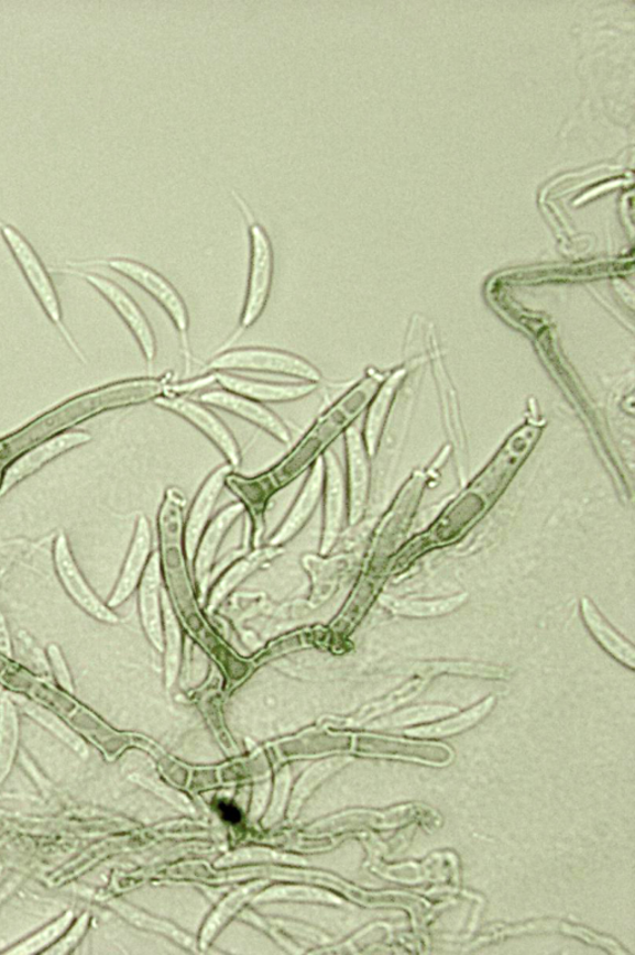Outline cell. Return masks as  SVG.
<instances>
[{"label": "cell", "mask_w": 635, "mask_h": 955, "mask_svg": "<svg viewBox=\"0 0 635 955\" xmlns=\"http://www.w3.org/2000/svg\"><path fill=\"white\" fill-rule=\"evenodd\" d=\"M156 407L164 409L175 416L183 418L194 428L208 438V440L218 448L221 454L227 460L233 470H237L242 462V452L240 444L221 418L212 411V409L198 402L197 398L177 394H164L154 399Z\"/></svg>", "instance_id": "obj_7"}, {"label": "cell", "mask_w": 635, "mask_h": 955, "mask_svg": "<svg viewBox=\"0 0 635 955\" xmlns=\"http://www.w3.org/2000/svg\"><path fill=\"white\" fill-rule=\"evenodd\" d=\"M54 561L58 579H61L68 596L74 600L78 607H81L95 619L107 623V625H117L120 622L117 614L96 596L89 583L86 582L64 534L58 535L55 541Z\"/></svg>", "instance_id": "obj_9"}, {"label": "cell", "mask_w": 635, "mask_h": 955, "mask_svg": "<svg viewBox=\"0 0 635 955\" xmlns=\"http://www.w3.org/2000/svg\"><path fill=\"white\" fill-rule=\"evenodd\" d=\"M218 806H219V811H220L222 817L225 819V821H228V822L233 823V824H237L241 821V819H242L241 812L239 811V809L237 806H234V804L227 803V802H220Z\"/></svg>", "instance_id": "obj_33"}, {"label": "cell", "mask_w": 635, "mask_h": 955, "mask_svg": "<svg viewBox=\"0 0 635 955\" xmlns=\"http://www.w3.org/2000/svg\"><path fill=\"white\" fill-rule=\"evenodd\" d=\"M581 617L591 636L609 655L618 660L622 666L634 669L635 649L632 643L615 630L611 623L594 606V603L583 597L580 603Z\"/></svg>", "instance_id": "obj_20"}, {"label": "cell", "mask_w": 635, "mask_h": 955, "mask_svg": "<svg viewBox=\"0 0 635 955\" xmlns=\"http://www.w3.org/2000/svg\"><path fill=\"white\" fill-rule=\"evenodd\" d=\"M140 616L151 645L163 652L162 568L158 552L152 555L140 583Z\"/></svg>", "instance_id": "obj_18"}, {"label": "cell", "mask_w": 635, "mask_h": 955, "mask_svg": "<svg viewBox=\"0 0 635 955\" xmlns=\"http://www.w3.org/2000/svg\"><path fill=\"white\" fill-rule=\"evenodd\" d=\"M456 707L445 706V705H426L418 706L404 710L403 713H399L388 720V724L395 726H406L414 725L419 723H426V721H433L439 717L452 715L457 713Z\"/></svg>", "instance_id": "obj_29"}, {"label": "cell", "mask_w": 635, "mask_h": 955, "mask_svg": "<svg viewBox=\"0 0 635 955\" xmlns=\"http://www.w3.org/2000/svg\"><path fill=\"white\" fill-rule=\"evenodd\" d=\"M219 372L281 375L318 385L325 382L320 370L306 358L287 352V350L269 347L220 350L217 356H214L205 365L204 374Z\"/></svg>", "instance_id": "obj_4"}, {"label": "cell", "mask_w": 635, "mask_h": 955, "mask_svg": "<svg viewBox=\"0 0 635 955\" xmlns=\"http://www.w3.org/2000/svg\"><path fill=\"white\" fill-rule=\"evenodd\" d=\"M0 235H2L8 249L11 250L19 268H21L46 317L58 330L66 344L72 348L75 355L85 364L86 359L80 345L76 343L70 330L65 326L61 298H58L51 272L44 265L41 256L37 255L32 243L21 231L2 219H0Z\"/></svg>", "instance_id": "obj_5"}, {"label": "cell", "mask_w": 635, "mask_h": 955, "mask_svg": "<svg viewBox=\"0 0 635 955\" xmlns=\"http://www.w3.org/2000/svg\"><path fill=\"white\" fill-rule=\"evenodd\" d=\"M281 549L275 546H269L265 549H259L252 552L245 559L239 560L237 563L222 574L215 588L210 592L208 610H217L220 604L229 596V594L255 572L262 563L275 559L281 555Z\"/></svg>", "instance_id": "obj_22"}, {"label": "cell", "mask_w": 635, "mask_h": 955, "mask_svg": "<svg viewBox=\"0 0 635 955\" xmlns=\"http://www.w3.org/2000/svg\"><path fill=\"white\" fill-rule=\"evenodd\" d=\"M46 655L48 665L53 668L58 685L66 690L67 693H74L73 678L70 670L67 668V662L61 647L56 645L48 646Z\"/></svg>", "instance_id": "obj_30"}, {"label": "cell", "mask_w": 635, "mask_h": 955, "mask_svg": "<svg viewBox=\"0 0 635 955\" xmlns=\"http://www.w3.org/2000/svg\"><path fill=\"white\" fill-rule=\"evenodd\" d=\"M14 703L21 706L24 710V713L37 721L39 724L43 725L45 728L51 731L56 737L61 738L63 743L67 746H70L75 753L80 755L81 757H86L89 754V749H87L84 740L78 737L70 727L58 718L52 711L46 710L45 707L33 703V701L28 700L26 698L19 695H11Z\"/></svg>", "instance_id": "obj_26"}, {"label": "cell", "mask_w": 635, "mask_h": 955, "mask_svg": "<svg viewBox=\"0 0 635 955\" xmlns=\"http://www.w3.org/2000/svg\"><path fill=\"white\" fill-rule=\"evenodd\" d=\"M87 924H89V915L84 914L80 920L76 922L70 932L65 935V937L54 945L52 949H48L46 953L48 954H66L72 952L78 942L81 941L84 934L87 930Z\"/></svg>", "instance_id": "obj_31"}, {"label": "cell", "mask_w": 635, "mask_h": 955, "mask_svg": "<svg viewBox=\"0 0 635 955\" xmlns=\"http://www.w3.org/2000/svg\"><path fill=\"white\" fill-rule=\"evenodd\" d=\"M325 462V528L320 552L327 555L336 545L348 514V490L343 470L333 450L324 455Z\"/></svg>", "instance_id": "obj_13"}, {"label": "cell", "mask_w": 635, "mask_h": 955, "mask_svg": "<svg viewBox=\"0 0 635 955\" xmlns=\"http://www.w3.org/2000/svg\"><path fill=\"white\" fill-rule=\"evenodd\" d=\"M0 652H3L7 657H12L11 637H9L2 613H0Z\"/></svg>", "instance_id": "obj_34"}, {"label": "cell", "mask_w": 635, "mask_h": 955, "mask_svg": "<svg viewBox=\"0 0 635 955\" xmlns=\"http://www.w3.org/2000/svg\"><path fill=\"white\" fill-rule=\"evenodd\" d=\"M215 385L227 392L255 399L261 404L295 403L315 394L320 385L311 383H273L238 375L237 373H210Z\"/></svg>", "instance_id": "obj_12"}, {"label": "cell", "mask_w": 635, "mask_h": 955, "mask_svg": "<svg viewBox=\"0 0 635 955\" xmlns=\"http://www.w3.org/2000/svg\"><path fill=\"white\" fill-rule=\"evenodd\" d=\"M19 723L11 695L0 698V783L11 772L18 750Z\"/></svg>", "instance_id": "obj_24"}, {"label": "cell", "mask_w": 635, "mask_h": 955, "mask_svg": "<svg viewBox=\"0 0 635 955\" xmlns=\"http://www.w3.org/2000/svg\"><path fill=\"white\" fill-rule=\"evenodd\" d=\"M73 920L74 913L72 911L66 912L63 918L56 920L54 923L48 925V927L33 935L32 938H29L22 944L17 945L15 948L8 951V953L34 954L45 949L48 945L62 937L67 929L70 927Z\"/></svg>", "instance_id": "obj_28"}, {"label": "cell", "mask_w": 635, "mask_h": 955, "mask_svg": "<svg viewBox=\"0 0 635 955\" xmlns=\"http://www.w3.org/2000/svg\"><path fill=\"white\" fill-rule=\"evenodd\" d=\"M243 512H245V505L241 502L228 505L217 515V518L209 523L201 536L193 561L195 580L198 582L201 599H205V594L209 591L212 564L222 539Z\"/></svg>", "instance_id": "obj_16"}, {"label": "cell", "mask_w": 635, "mask_h": 955, "mask_svg": "<svg viewBox=\"0 0 635 955\" xmlns=\"http://www.w3.org/2000/svg\"><path fill=\"white\" fill-rule=\"evenodd\" d=\"M230 464H222L212 471L207 480L201 484L200 490L195 496L191 509L188 516L187 528H185V553L187 559L193 564L195 552H197L201 536L211 522V515L217 505L219 496L227 485L228 476L233 472Z\"/></svg>", "instance_id": "obj_14"}, {"label": "cell", "mask_w": 635, "mask_h": 955, "mask_svg": "<svg viewBox=\"0 0 635 955\" xmlns=\"http://www.w3.org/2000/svg\"><path fill=\"white\" fill-rule=\"evenodd\" d=\"M66 266L73 268L109 267L149 294L167 314L175 330H177L184 360V375L187 377L191 375L194 356L190 345L189 309L178 289L162 273L140 261L124 257L67 262Z\"/></svg>", "instance_id": "obj_3"}, {"label": "cell", "mask_w": 635, "mask_h": 955, "mask_svg": "<svg viewBox=\"0 0 635 955\" xmlns=\"http://www.w3.org/2000/svg\"><path fill=\"white\" fill-rule=\"evenodd\" d=\"M344 435L347 452L348 518L355 525L363 518L370 492V455L363 438V428L350 425Z\"/></svg>", "instance_id": "obj_10"}, {"label": "cell", "mask_w": 635, "mask_h": 955, "mask_svg": "<svg viewBox=\"0 0 635 955\" xmlns=\"http://www.w3.org/2000/svg\"><path fill=\"white\" fill-rule=\"evenodd\" d=\"M53 271L84 279L109 301L116 314L123 320L125 327L130 329L136 344L141 349L146 366L152 372L156 353H158L155 331L149 317H146L144 310L136 304V300L129 292L117 284V282L99 275V273L67 266L54 268Z\"/></svg>", "instance_id": "obj_6"}, {"label": "cell", "mask_w": 635, "mask_h": 955, "mask_svg": "<svg viewBox=\"0 0 635 955\" xmlns=\"http://www.w3.org/2000/svg\"><path fill=\"white\" fill-rule=\"evenodd\" d=\"M366 754L408 759L433 766H446L452 762V750L442 745L416 744L394 738H366L363 743Z\"/></svg>", "instance_id": "obj_19"}, {"label": "cell", "mask_w": 635, "mask_h": 955, "mask_svg": "<svg viewBox=\"0 0 635 955\" xmlns=\"http://www.w3.org/2000/svg\"><path fill=\"white\" fill-rule=\"evenodd\" d=\"M162 606H163V637H164V665L165 672H167V677L169 680H173L175 676H177L182 652H183V637L182 629L179 626V622L177 616H175L172 603L167 596V593L163 591L162 593Z\"/></svg>", "instance_id": "obj_27"}, {"label": "cell", "mask_w": 635, "mask_h": 955, "mask_svg": "<svg viewBox=\"0 0 635 955\" xmlns=\"http://www.w3.org/2000/svg\"><path fill=\"white\" fill-rule=\"evenodd\" d=\"M403 370H398V372L385 378L366 407L368 413L363 428V438L370 457L376 454L390 407L393 405V399L399 384L403 382Z\"/></svg>", "instance_id": "obj_21"}, {"label": "cell", "mask_w": 635, "mask_h": 955, "mask_svg": "<svg viewBox=\"0 0 635 955\" xmlns=\"http://www.w3.org/2000/svg\"><path fill=\"white\" fill-rule=\"evenodd\" d=\"M6 798H9V795L0 794V801H2V799H6Z\"/></svg>", "instance_id": "obj_35"}, {"label": "cell", "mask_w": 635, "mask_h": 955, "mask_svg": "<svg viewBox=\"0 0 635 955\" xmlns=\"http://www.w3.org/2000/svg\"><path fill=\"white\" fill-rule=\"evenodd\" d=\"M90 441V433L73 430L55 435L45 442L35 446L31 451L19 457L18 460L7 468L2 483H0V496L12 491L15 485L25 481L28 476L41 471L43 466L56 460L57 457Z\"/></svg>", "instance_id": "obj_11"}, {"label": "cell", "mask_w": 635, "mask_h": 955, "mask_svg": "<svg viewBox=\"0 0 635 955\" xmlns=\"http://www.w3.org/2000/svg\"><path fill=\"white\" fill-rule=\"evenodd\" d=\"M468 594L439 600L388 599L386 606L398 616L408 618H434L446 616L463 606Z\"/></svg>", "instance_id": "obj_23"}, {"label": "cell", "mask_w": 635, "mask_h": 955, "mask_svg": "<svg viewBox=\"0 0 635 955\" xmlns=\"http://www.w3.org/2000/svg\"><path fill=\"white\" fill-rule=\"evenodd\" d=\"M324 490L325 462L324 458L320 457L319 460L310 466L307 480L305 484H303L295 504H293L286 520L283 522L278 531L272 536L269 542L270 546L281 548L283 544L295 538L302 528H305L310 516L315 513L321 496H324Z\"/></svg>", "instance_id": "obj_17"}, {"label": "cell", "mask_w": 635, "mask_h": 955, "mask_svg": "<svg viewBox=\"0 0 635 955\" xmlns=\"http://www.w3.org/2000/svg\"><path fill=\"white\" fill-rule=\"evenodd\" d=\"M197 395L195 398L201 404L219 408L223 413L241 418V420L260 428L261 431L275 438L282 444H291V428L267 405L227 392V389L220 387H211Z\"/></svg>", "instance_id": "obj_8"}, {"label": "cell", "mask_w": 635, "mask_h": 955, "mask_svg": "<svg viewBox=\"0 0 635 955\" xmlns=\"http://www.w3.org/2000/svg\"><path fill=\"white\" fill-rule=\"evenodd\" d=\"M22 762L26 768V771L32 775L35 779V782L39 784V788H42V791L46 793L48 789H51V783L46 781V778L37 771V768L31 761V758H28L26 755L22 754Z\"/></svg>", "instance_id": "obj_32"}, {"label": "cell", "mask_w": 635, "mask_h": 955, "mask_svg": "<svg viewBox=\"0 0 635 955\" xmlns=\"http://www.w3.org/2000/svg\"><path fill=\"white\" fill-rule=\"evenodd\" d=\"M231 195L248 223L250 263L247 296L245 301H243L239 327L220 350L232 348L233 343H237L243 333L255 326L265 314L271 297L273 276H275V251H273L266 229L256 220L249 204L237 190H231Z\"/></svg>", "instance_id": "obj_2"}, {"label": "cell", "mask_w": 635, "mask_h": 955, "mask_svg": "<svg viewBox=\"0 0 635 955\" xmlns=\"http://www.w3.org/2000/svg\"><path fill=\"white\" fill-rule=\"evenodd\" d=\"M152 557V533L149 519L141 516L136 522L135 531L129 553L107 606L111 610L120 607L139 589L143 574Z\"/></svg>", "instance_id": "obj_15"}, {"label": "cell", "mask_w": 635, "mask_h": 955, "mask_svg": "<svg viewBox=\"0 0 635 955\" xmlns=\"http://www.w3.org/2000/svg\"><path fill=\"white\" fill-rule=\"evenodd\" d=\"M494 704L495 698H488L482 701L480 705H477L471 710L466 711V713L461 715L446 720L444 721V723L407 729L406 735L421 738H431L451 736L458 733H462V731L471 728L478 723H481V721L491 713Z\"/></svg>", "instance_id": "obj_25"}, {"label": "cell", "mask_w": 635, "mask_h": 955, "mask_svg": "<svg viewBox=\"0 0 635 955\" xmlns=\"http://www.w3.org/2000/svg\"><path fill=\"white\" fill-rule=\"evenodd\" d=\"M386 377L371 372L359 384L338 399L321 414L302 440L297 443L285 461H282L275 472L267 474L270 480H276V484L285 485L292 478H296L302 471L311 466L328 450L340 435H343L350 425L369 406L381 384Z\"/></svg>", "instance_id": "obj_1"}]
</instances>
